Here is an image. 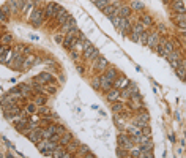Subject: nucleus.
Returning <instances> with one entry per match:
<instances>
[{"label": "nucleus", "mask_w": 186, "mask_h": 158, "mask_svg": "<svg viewBox=\"0 0 186 158\" xmlns=\"http://www.w3.org/2000/svg\"><path fill=\"white\" fill-rule=\"evenodd\" d=\"M2 111H3V114H5V117H6V119H10V120H11L13 117L16 116V114L22 112V111H21V107H19V106H16L14 103H11V105H8V106L2 107Z\"/></svg>", "instance_id": "obj_1"}, {"label": "nucleus", "mask_w": 186, "mask_h": 158, "mask_svg": "<svg viewBox=\"0 0 186 158\" xmlns=\"http://www.w3.org/2000/svg\"><path fill=\"white\" fill-rule=\"evenodd\" d=\"M13 52H14V51H13ZM24 62H25V60H24L22 54L21 52H14V57H13L10 66H11V68H14V70H18V71H21V70L24 68V65H22Z\"/></svg>", "instance_id": "obj_2"}, {"label": "nucleus", "mask_w": 186, "mask_h": 158, "mask_svg": "<svg viewBox=\"0 0 186 158\" xmlns=\"http://www.w3.org/2000/svg\"><path fill=\"white\" fill-rule=\"evenodd\" d=\"M44 13L40 11V10H33L32 14H30V22H32L33 25H41L43 21H44Z\"/></svg>", "instance_id": "obj_3"}, {"label": "nucleus", "mask_w": 186, "mask_h": 158, "mask_svg": "<svg viewBox=\"0 0 186 158\" xmlns=\"http://www.w3.org/2000/svg\"><path fill=\"white\" fill-rule=\"evenodd\" d=\"M118 144H120V147H123L125 150H131L134 146V142L131 141L129 136H126V134H120L118 136Z\"/></svg>", "instance_id": "obj_4"}, {"label": "nucleus", "mask_w": 186, "mask_h": 158, "mask_svg": "<svg viewBox=\"0 0 186 158\" xmlns=\"http://www.w3.org/2000/svg\"><path fill=\"white\" fill-rule=\"evenodd\" d=\"M0 59H2V63H11L13 57H14V54H11V51H10L8 46H2V51H0Z\"/></svg>", "instance_id": "obj_5"}, {"label": "nucleus", "mask_w": 186, "mask_h": 158, "mask_svg": "<svg viewBox=\"0 0 186 158\" xmlns=\"http://www.w3.org/2000/svg\"><path fill=\"white\" fill-rule=\"evenodd\" d=\"M120 32H121V35L123 36H126L128 33H131V30H133V25H131V22H129V19L128 18H121V22H120Z\"/></svg>", "instance_id": "obj_6"}, {"label": "nucleus", "mask_w": 186, "mask_h": 158, "mask_svg": "<svg viewBox=\"0 0 186 158\" xmlns=\"http://www.w3.org/2000/svg\"><path fill=\"white\" fill-rule=\"evenodd\" d=\"M59 11H60V6L57 5V3H49V5L46 6L44 16H46V18H55Z\"/></svg>", "instance_id": "obj_7"}, {"label": "nucleus", "mask_w": 186, "mask_h": 158, "mask_svg": "<svg viewBox=\"0 0 186 158\" xmlns=\"http://www.w3.org/2000/svg\"><path fill=\"white\" fill-rule=\"evenodd\" d=\"M95 49H96V48H95V46L89 41V40L82 41V54L85 55V59H90V55L95 52Z\"/></svg>", "instance_id": "obj_8"}, {"label": "nucleus", "mask_w": 186, "mask_h": 158, "mask_svg": "<svg viewBox=\"0 0 186 158\" xmlns=\"http://www.w3.org/2000/svg\"><path fill=\"white\" fill-rule=\"evenodd\" d=\"M69 13L68 11H66V10H63V8H60V11L59 13H57V16H55V19H57V22H59V24H65V22L66 21H68V19H69Z\"/></svg>", "instance_id": "obj_9"}, {"label": "nucleus", "mask_w": 186, "mask_h": 158, "mask_svg": "<svg viewBox=\"0 0 186 158\" xmlns=\"http://www.w3.org/2000/svg\"><path fill=\"white\" fill-rule=\"evenodd\" d=\"M161 43V38H159V32H155L151 35H148V44L150 48H156L158 44Z\"/></svg>", "instance_id": "obj_10"}, {"label": "nucleus", "mask_w": 186, "mask_h": 158, "mask_svg": "<svg viewBox=\"0 0 186 158\" xmlns=\"http://www.w3.org/2000/svg\"><path fill=\"white\" fill-rule=\"evenodd\" d=\"M95 70H98V71H106L107 70V60L104 59V57H98L96 60H95Z\"/></svg>", "instance_id": "obj_11"}, {"label": "nucleus", "mask_w": 186, "mask_h": 158, "mask_svg": "<svg viewBox=\"0 0 186 158\" xmlns=\"http://www.w3.org/2000/svg\"><path fill=\"white\" fill-rule=\"evenodd\" d=\"M104 78H106L107 81H110V82H112L114 84V81H115L117 78H118V75H117V70L115 68H114V66H110V68H109V66H107V70H106V71H104Z\"/></svg>", "instance_id": "obj_12"}, {"label": "nucleus", "mask_w": 186, "mask_h": 158, "mask_svg": "<svg viewBox=\"0 0 186 158\" xmlns=\"http://www.w3.org/2000/svg\"><path fill=\"white\" fill-rule=\"evenodd\" d=\"M129 84V81H128L125 76H118V78L114 81V89H118V90H121V89H125V87Z\"/></svg>", "instance_id": "obj_13"}, {"label": "nucleus", "mask_w": 186, "mask_h": 158, "mask_svg": "<svg viewBox=\"0 0 186 158\" xmlns=\"http://www.w3.org/2000/svg\"><path fill=\"white\" fill-rule=\"evenodd\" d=\"M106 98H107V101H118V100H121L120 98V90L118 89H110L109 92H107Z\"/></svg>", "instance_id": "obj_14"}, {"label": "nucleus", "mask_w": 186, "mask_h": 158, "mask_svg": "<svg viewBox=\"0 0 186 158\" xmlns=\"http://www.w3.org/2000/svg\"><path fill=\"white\" fill-rule=\"evenodd\" d=\"M117 16H120V18H129L131 14V6H126V5H121L120 8L115 11Z\"/></svg>", "instance_id": "obj_15"}, {"label": "nucleus", "mask_w": 186, "mask_h": 158, "mask_svg": "<svg viewBox=\"0 0 186 158\" xmlns=\"http://www.w3.org/2000/svg\"><path fill=\"white\" fill-rule=\"evenodd\" d=\"M55 133H57V125H55V123H52V125H49L47 128L43 130V136H44V139H50V136L55 134Z\"/></svg>", "instance_id": "obj_16"}, {"label": "nucleus", "mask_w": 186, "mask_h": 158, "mask_svg": "<svg viewBox=\"0 0 186 158\" xmlns=\"http://www.w3.org/2000/svg\"><path fill=\"white\" fill-rule=\"evenodd\" d=\"M74 29H76V19L69 16V19L63 24V32H71V30H74Z\"/></svg>", "instance_id": "obj_17"}, {"label": "nucleus", "mask_w": 186, "mask_h": 158, "mask_svg": "<svg viewBox=\"0 0 186 158\" xmlns=\"http://www.w3.org/2000/svg\"><path fill=\"white\" fill-rule=\"evenodd\" d=\"M35 81H36V82H40V84H47V82L52 81V76H50L49 73H41V75L36 76Z\"/></svg>", "instance_id": "obj_18"}, {"label": "nucleus", "mask_w": 186, "mask_h": 158, "mask_svg": "<svg viewBox=\"0 0 186 158\" xmlns=\"http://www.w3.org/2000/svg\"><path fill=\"white\" fill-rule=\"evenodd\" d=\"M33 101H35L38 106H43V105H46V101H47V96H46V93H36V95L33 96Z\"/></svg>", "instance_id": "obj_19"}, {"label": "nucleus", "mask_w": 186, "mask_h": 158, "mask_svg": "<svg viewBox=\"0 0 186 158\" xmlns=\"http://www.w3.org/2000/svg\"><path fill=\"white\" fill-rule=\"evenodd\" d=\"M71 141H73V134L68 133V131H65L62 134V137H60V146H65L66 147V144H69Z\"/></svg>", "instance_id": "obj_20"}, {"label": "nucleus", "mask_w": 186, "mask_h": 158, "mask_svg": "<svg viewBox=\"0 0 186 158\" xmlns=\"http://www.w3.org/2000/svg\"><path fill=\"white\" fill-rule=\"evenodd\" d=\"M99 78H101V89H103V90H106V92H109V90L112 89V85H114V84L110 82V81H107L106 78H104V76H99Z\"/></svg>", "instance_id": "obj_21"}, {"label": "nucleus", "mask_w": 186, "mask_h": 158, "mask_svg": "<svg viewBox=\"0 0 186 158\" xmlns=\"http://www.w3.org/2000/svg\"><path fill=\"white\" fill-rule=\"evenodd\" d=\"M172 8H174V11H177V13H181V14H186V8H185L183 2H174V5H172Z\"/></svg>", "instance_id": "obj_22"}, {"label": "nucleus", "mask_w": 186, "mask_h": 158, "mask_svg": "<svg viewBox=\"0 0 186 158\" xmlns=\"http://www.w3.org/2000/svg\"><path fill=\"white\" fill-rule=\"evenodd\" d=\"M79 146H80L79 141H77V139H73L69 144H66V150H68V152H77Z\"/></svg>", "instance_id": "obj_23"}, {"label": "nucleus", "mask_w": 186, "mask_h": 158, "mask_svg": "<svg viewBox=\"0 0 186 158\" xmlns=\"http://www.w3.org/2000/svg\"><path fill=\"white\" fill-rule=\"evenodd\" d=\"M65 153H66V150L63 149V146H57V149L52 152V157L54 158H59V157L63 158V157H65Z\"/></svg>", "instance_id": "obj_24"}, {"label": "nucleus", "mask_w": 186, "mask_h": 158, "mask_svg": "<svg viewBox=\"0 0 186 158\" xmlns=\"http://www.w3.org/2000/svg\"><path fill=\"white\" fill-rule=\"evenodd\" d=\"M129 6H131V10H136V11H140V10H144V3L139 2V0H131Z\"/></svg>", "instance_id": "obj_25"}, {"label": "nucleus", "mask_w": 186, "mask_h": 158, "mask_svg": "<svg viewBox=\"0 0 186 158\" xmlns=\"http://www.w3.org/2000/svg\"><path fill=\"white\" fill-rule=\"evenodd\" d=\"M128 131H129V134H134V136H140L142 134V128L139 125H133V127H128Z\"/></svg>", "instance_id": "obj_26"}, {"label": "nucleus", "mask_w": 186, "mask_h": 158, "mask_svg": "<svg viewBox=\"0 0 186 158\" xmlns=\"http://www.w3.org/2000/svg\"><path fill=\"white\" fill-rule=\"evenodd\" d=\"M10 8H11V13H19L21 11V6H19L18 0H10Z\"/></svg>", "instance_id": "obj_27"}, {"label": "nucleus", "mask_w": 186, "mask_h": 158, "mask_svg": "<svg viewBox=\"0 0 186 158\" xmlns=\"http://www.w3.org/2000/svg\"><path fill=\"white\" fill-rule=\"evenodd\" d=\"M18 87H19V90L22 92V95H24V96H27L30 92H33V89H30L29 84H21V85H18Z\"/></svg>", "instance_id": "obj_28"}, {"label": "nucleus", "mask_w": 186, "mask_h": 158, "mask_svg": "<svg viewBox=\"0 0 186 158\" xmlns=\"http://www.w3.org/2000/svg\"><path fill=\"white\" fill-rule=\"evenodd\" d=\"M115 11H117V8H115L114 5H109V6H106V8L103 10V13H104L106 16H109V18H110V16H114V14H115Z\"/></svg>", "instance_id": "obj_29"}, {"label": "nucleus", "mask_w": 186, "mask_h": 158, "mask_svg": "<svg viewBox=\"0 0 186 158\" xmlns=\"http://www.w3.org/2000/svg\"><path fill=\"white\" fill-rule=\"evenodd\" d=\"M161 44H163V46H164V49H166V55H167L169 52L174 51V44H172L170 41H164V40H161Z\"/></svg>", "instance_id": "obj_30"}, {"label": "nucleus", "mask_w": 186, "mask_h": 158, "mask_svg": "<svg viewBox=\"0 0 186 158\" xmlns=\"http://www.w3.org/2000/svg\"><path fill=\"white\" fill-rule=\"evenodd\" d=\"M131 32H136V33H144L145 32V25L142 24V22H139V24H134L133 25V30H131Z\"/></svg>", "instance_id": "obj_31"}, {"label": "nucleus", "mask_w": 186, "mask_h": 158, "mask_svg": "<svg viewBox=\"0 0 186 158\" xmlns=\"http://www.w3.org/2000/svg\"><path fill=\"white\" fill-rule=\"evenodd\" d=\"M95 5H96L99 10H104L106 6L110 5V0H96V2H95Z\"/></svg>", "instance_id": "obj_32"}, {"label": "nucleus", "mask_w": 186, "mask_h": 158, "mask_svg": "<svg viewBox=\"0 0 186 158\" xmlns=\"http://www.w3.org/2000/svg\"><path fill=\"white\" fill-rule=\"evenodd\" d=\"M36 62H38V59H36V57H33V55H30L29 59H27L25 62H24V63H25V65H24V68H30V66L35 65Z\"/></svg>", "instance_id": "obj_33"}, {"label": "nucleus", "mask_w": 186, "mask_h": 158, "mask_svg": "<svg viewBox=\"0 0 186 158\" xmlns=\"http://www.w3.org/2000/svg\"><path fill=\"white\" fill-rule=\"evenodd\" d=\"M38 112H40V114H41V116H43V117H47V119H49V117H50V111H49V109H47V107H46L44 105H43V106H40V107H38Z\"/></svg>", "instance_id": "obj_34"}, {"label": "nucleus", "mask_w": 186, "mask_h": 158, "mask_svg": "<svg viewBox=\"0 0 186 158\" xmlns=\"http://www.w3.org/2000/svg\"><path fill=\"white\" fill-rule=\"evenodd\" d=\"M77 152H79V153H77V157H85L87 153L90 152V149H89V147H87V146H79V149H77Z\"/></svg>", "instance_id": "obj_35"}, {"label": "nucleus", "mask_w": 186, "mask_h": 158, "mask_svg": "<svg viewBox=\"0 0 186 158\" xmlns=\"http://www.w3.org/2000/svg\"><path fill=\"white\" fill-rule=\"evenodd\" d=\"M140 22H142V24H144L145 27H147V25H151V22H153V21H151V18H150L148 14H142Z\"/></svg>", "instance_id": "obj_36"}, {"label": "nucleus", "mask_w": 186, "mask_h": 158, "mask_svg": "<svg viewBox=\"0 0 186 158\" xmlns=\"http://www.w3.org/2000/svg\"><path fill=\"white\" fill-rule=\"evenodd\" d=\"M11 38L13 36L10 35V33H5V35L2 36V46H8L10 43H11Z\"/></svg>", "instance_id": "obj_37"}, {"label": "nucleus", "mask_w": 186, "mask_h": 158, "mask_svg": "<svg viewBox=\"0 0 186 158\" xmlns=\"http://www.w3.org/2000/svg\"><path fill=\"white\" fill-rule=\"evenodd\" d=\"M139 43H142V44H145V46L148 44V33L147 32H144V33L139 35Z\"/></svg>", "instance_id": "obj_38"}, {"label": "nucleus", "mask_w": 186, "mask_h": 158, "mask_svg": "<svg viewBox=\"0 0 186 158\" xmlns=\"http://www.w3.org/2000/svg\"><path fill=\"white\" fill-rule=\"evenodd\" d=\"M110 21H112V24L118 29V27H120V22H121V18L117 16V14H114V16H110Z\"/></svg>", "instance_id": "obj_39"}, {"label": "nucleus", "mask_w": 186, "mask_h": 158, "mask_svg": "<svg viewBox=\"0 0 186 158\" xmlns=\"http://www.w3.org/2000/svg\"><path fill=\"white\" fill-rule=\"evenodd\" d=\"M120 98H131V92L128 90V87L120 90Z\"/></svg>", "instance_id": "obj_40"}, {"label": "nucleus", "mask_w": 186, "mask_h": 158, "mask_svg": "<svg viewBox=\"0 0 186 158\" xmlns=\"http://www.w3.org/2000/svg\"><path fill=\"white\" fill-rule=\"evenodd\" d=\"M126 87H128V90L131 92V95H133V93H139V90H137V85H136L134 82H129Z\"/></svg>", "instance_id": "obj_41"}, {"label": "nucleus", "mask_w": 186, "mask_h": 158, "mask_svg": "<svg viewBox=\"0 0 186 158\" xmlns=\"http://www.w3.org/2000/svg\"><path fill=\"white\" fill-rule=\"evenodd\" d=\"M175 71H177L178 78H181V79H185V78H186V70L183 68V66H178V68L175 70Z\"/></svg>", "instance_id": "obj_42"}, {"label": "nucleus", "mask_w": 186, "mask_h": 158, "mask_svg": "<svg viewBox=\"0 0 186 158\" xmlns=\"http://www.w3.org/2000/svg\"><path fill=\"white\" fill-rule=\"evenodd\" d=\"M140 150H142L140 144H139V147H133L131 149V157H140Z\"/></svg>", "instance_id": "obj_43"}, {"label": "nucleus", "mask_w": 186, "mask_h": 158, "mask_svg": "<svg viewBox=\"0 0 186 158\" xmlns=\"http://www.w3.org/2000/svg\"><path fill=\"white\" fill-rule=\"evenodd\" d=\"M92 85L95 87V89H101V78H99V76L92 79Z\"/></svg>", "instance_id": "obj_44"}, {"label": "nucleus", "mask_w": 186, "mask_h": 158, "mask_svg": "<svg viewBox=\"0 0 186 158\" xmlns=\"http://www.w3.org/2000/svg\"><path fill=\"white\" fill-rule=\"evenodd\" d=\"M175 21H177V22H183V21H186V14H181V13H178V14L175 16Z\"/></svg>", "instance_id": "obj_45"}, {"label": "nucleus", "mask_w": 186, "mask_h": 158, "mask_svg": "<svg viewBox=\"0 0 186 158\" xmlns=\"http://www.w3.org/2000/svg\"><path fill=\"white\" fill-rule=\"evenodd\" d=\"M35 111H38L35 107V105H29V106H27V112H29V114H35Z\"/></svg>", "instance_id": "obj_46"}, {"label": "nucleus", "mask_w": 186, "mask_h": 158, "mask_svg": "<svg viewBox=\"0 0 186 158\" xmlns=\"http://www.w3.org/2000/svg\"><path fill=\"white\" fill-rule=\"evenodd\" d=\"M30 8H32V0H27L25 6H24V10H22V13H27V11H29Z\"/></svg>", "instance_id": "obj_47"}, {"label": "nucleus", "mask_w": 186, "mask_h": 158, "mask_svg": "<svg viewBox=\"0 0 186 158\" xmlns=\"http://www.w3.org/2000/svg\"><path fill=\"white\" fill-rule=\"evenodd\" d=\"M129 36H131V40H133V41H139V33H136V32H131L129 33Z\"/></svg>", "instance_id": "obj_48"}, {"label": "nucleus", "mask_w": 186, "mask_h": 158, "mask_svg": "<svg viewBox=\"0 0 186 158\" xmlns=\"http://www.w3.org/2000/svg\"><path fill=\"white\" fill-rule=\"evenodd\" d=\"M114 112H120L121 109H123V105H121V103H118V105H114Z\"/></svg>", "instance_id": "obj_49"}, {"label": "nucleus", "mask_w": 186, "mask_h": 158, "mask_svg": "<svg viewBox=\"0 0 186 158\" xmlns=\"http://www.w3.org/2000/svg\"><path fill=\"white\" fill-rule=\"evenodd\" d=\"M98 57H99V52H98V49H95V52L90 55V60H96Z\"/></svg>", "instance_id": "obj_50"}, {"label": "nucleus", "mask_w": 186, "mask_h": 158, "mask_svg": "<svg viewBox=\"0 0 186 158\" xmlns=\"http://www.w3.org/2000/svg\"><path fill=\"white\" fill-rule=\"evenodd\" d=\"M117 155L118 157H128V153H126V150H121V149H118V152H117Z\"/></svg>", "instance_id": "obj_51"}, {"label": "nucleus", "mask_w": 186, "mask_h": 158, "mask_svg": "<svg viewBox=\"0 0 186 158\" xmlns=\"http://www.w3.org/2000/svg\"><path fill=\"white\" fill-rule=\"evenodd\" d=\"M63 41H65L63 35H55V43H63Z\"/></svg>", "instance_id": "obj_52"}, {"label": "nucleus", "mask_w": 186, "mask_h": 158, "mask_svg": "<svg viewBox=\"0 0 186 158\" xmlns=\"http://www.w3.org/2000/svg\"><path fill=\"white\" fill-rule=\"evenodd\" d=\"M57 133H59V134H63V133H65V128H63L62 125H57Z\"/></svg>", "instance_id": "obj_53"}, {"label": "nucleus", "mask_w": 186, "mask_h": 158, "mask_svg": "<svg viewBox=\"0 0 186 158\" xmlns=\"http://www.w3.org/2000/svg\"><path fill=\"white\" fill-rule=\"evenodd\" d=\"M0 21H2V22H5V21H6V13H5V11L0 13Z\"/></svg>", "instance_id": "obj_54"}, {"label": "nucleus", "mask_w": 186, "mask_h": 158, "mask_svg": "<svg viewBox=\"0 0 186 158\" xmlns=\"http://www.w3.org/2000/svg\"><path fill=\"white\" fill-rule=\"evenodd\" d=\"M18 3H19V6H21V10H24V6H25L27 0H18Z\"/></svg>", "instance_id": "obj_55"}, {"label": "nucleus", "mask_w": 186, "mask_h": 158, "mask_svg": "<svg viewBox=\"0 0 186 158\" xmlns=\"http://www.w3.org/2000/svg\"><path fill=\"white\" fill-rule=\"evenodd\" d=\"M158 32H166V27L163 24H158Z\"/></svg>", "instance_id": "obj_56"}, {"label": "nucleus", "mask_w": 186, "mask_h": 158, "mask_svg": "<svg viewBox=\"0 0 186 158\" xmlns=\"http://www.w3.org/2000/svg\"><path fill=\"white\" fill-rule=\"evenodd\" d=\"M71 57H73L74 60H77V59H79V55H77V52H76V51H73V52H71Z\"/></svg>", "instance_id": "obj_57"}, {"label": "nucleus", "mask_w": 186, "mask_h": 158, "mask_svg": "<svg viewBox=\"0 0 186 158\" xmlns=\"http://www.w3.org/2000/svg\"><path fill=\"white\" fill-rule=\"evenodd\" d=\"M30 120H32V122H38V117H36V116H30Z\"/></svg>", "instance_id": "obj_58"}, {"label": "nucleus", "mask_w": 186, "mask_h": 158, "mask_svg": "<svg viewBox=\"0 0 186 158\" xmlns=\"http://www.w3.org/2000/svg\"><path fill=\"white\" fill-rule=\"evenodd\" d=\"M180 63H181V66L186 70V60H180Z\"/></svg>", "instance_id": "obj_59"}, {"label": "nucleus", "mask_w": 186, "mask_h": 158, "mask_svg": "<svg viewBox=\"0 0 186 158\" xmlns=\"http://www.w3.org/2000/svg\"><path fill=\"white\" fill-rule=\"evenodd\" d=\"M77 71H79L80 75H82V73H84V68H82V66H77Z\"/></svg>", "instance_id": "obj_60"}, {"label": "nucleus", "mask_w": 186, "mask_h": 158, "mask_svg": "<svg viewBox=\"0 0 186 158\" xmlns=\"http://www.w3.org/2000/svg\"><path fill=\"white\" fill-rule=\"evenodd\" d=\"M174 2H183V0H174Z\"/></svg>", "instance_id": "obj_61"}]
</instances>
